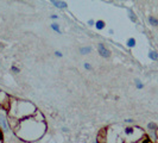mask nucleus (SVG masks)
<instances>
[{"instance_id": "1", "label": "nucleus", "mask_w": 158, "mask_h": 143, "mask_svg": "<svg viewBox=\"0 0 158 143\" xmlns=\"http://www.w3.org/2000/svg\"><path fill=\"white\" fill-rule=\"evenodd\" d=\"M13 130L19 140L25 142H33L43 137L47 131V124L45 122H38L33 117H29L20 120Z\"/></svg>"}, {"instance_id": "2", "label": "nucleus", "mask_w": 158, "mask_h": 143, "mask_svg": "<svg viewBox=\"0 0 158 143\" xmlns=\"http://www.w3.org/2000/svg\"><path fill=\"white\" fill-rule=\"evenodd\" d=\"M36 111H37L36 106L30 102L17 100V99L12 98L10 109H8V118L16 119V120L20 122L25 118L32 117Z\"/></svg>"}, {"instance_id": "3", "label": "nucleus", "mask_w": 158, "mask_h": 143, "mask_svg": "<svg viewBox=\"0 0 158 143\" xmlns=\"http://www.w3.org/2000/svg\"><path fill=\"white\" fill-rule=\"evenodd\" d=\"M11 100H12V98L7 93H5L4 91H0V109L1 110H5V111L8 112Z\"/></svg>"}, {"instance_id": "4", "label": "nucleus", "mask_w": 158, "mask_h": 143, "mask_svg": "<svg viewBox=\"0 0 158 143\" xmlns=\"http://www.w3.org/2000/svg\"><path fill=\"white\" fill-rule=\"evenodd\" d=\"M0 128L4 131H7L10 129V124H8V116H6L5 113L0 112Z\"/></svg>"}, {"instance_id": "5", "label": "nucleus", "mask_w": 158, "mask_h": 143, "mask_svg": "<svg viewBox=\"0 0 158 143\" xmlns=\"http://www.w3.org/2000/svg\"><path fill=\"white\" fill-rule=\"evenodd\" d=\"M98 51H99L100 56H102L105 58L111 57V51L106 48V46H105L103 43H99V44H98Z\"/></svg>"}, {"instance_id": "6", "label": "nucleus", "mask_w": 158, "mask_h": 143, "mask_svg": "<svg viewBox=\"0 0 158 143\" xmlns=\"http://www.w3.org/2000/svg\"><path fill=\"white\" fill-rule=\"evenodd\" d=\"M51 4L57 8H67V6H68L65 1H57V0H52Z\"/></svg>"}, {"instance_id": "7", "label": "nucleus", "mask_w": 158, "mask_h": 143, "mask_svg": "<svg viewBox=\"0 0 158 143\" xmlns=\"http://www.w3.org/2000/svg\"><path fill=\"white\" fill-rule=\"evenodd\" d=\"M105 26H106V23H105L103 20H96V22H95V29H96L98 31L103 30Z\"/></svg>"}, {"instance_id": "8", "label": "nucleus", "mask_w": 158, "mask_h": 143, "mask_svg": "<svg viewBox=\"0 0 158 143\" xmlns=\"http://www.w3.org/2000/svg\"><path fill=\"white\" fill-rule=\"evenodd\" d=\"M79 51L82 55H88L89 53H92V47H80Z\"/></svg>"}, {"instance_id": "9", "label": "nucleus", "mask_w": 158, "mask_h": 143, "mask_svg": "<svg viewBox=\"0 0 158 143\" xmlns=\"http://www.w3.org/2000/svg\"><path fill=\"white\" fill-rule=\"evenodd\" d=\"M50 28L54 30V31L56 32V33H62V30H61V28H60V24H57V23H52L51 25H50Z\"/></svg>"}, {"instance_id": "10", "label": "nucleus", "mask_w": 158, "mask_h": 143, "mask_svg": "<svg viewBox=\"0 0 158 143\" xmlns=\"http://www.w3.org/2000/svg\"><path fill=\"white\" fill-rule=\"evenodd\" d=\"M149 57H150L152 61H157L158 60V53L156 50H150L149 51Z\"/></svg>"}, {"instance_id": "11", "label": "nucleus", "mask_w": 158, "mask_h": 143, "mask_svg": "<svg viewBox=\"0 0 158 143\" xmlns=\"http://www.w3.org/2000/svg\"><path fill=\"white\" fill-rule=\"evenodd\" d=\"M135 44H137V41H135V38H133V37H131V38H128L126 42V46L128 48H135Z\"/></svg>"}, {"instance_id": "12", "label": "nucleus", "mask_w": 158, "mask_h": 143, "mask_svg": "<svg viewBox=\"0 0 158 143\" xmlns=\"http://www.w3.org/2000/svg\"><path fill=\"white\" fill-rule=\"evenodd\" d=\"M127 12H128V18H130L133 23H135V22H137V17H135V12H133L131 8H128V10H127Z\"/></svg>"}, {"instance_id": "13", "label": "nucleus", "mask_w": 158, "mask_h": 143, "mask_svg": "<svg viewBox=\"0 0 158 143\" xmlns=\"http://www.w3.org/2000/svg\"><path fill=\"white\" fill-rule=\"evenodd\" d=\"M148 129H149L150 131H152V132H156V130L158 129V127H157V124H156V123L151 122V123L148 124Z\"/></svg>"}, {"instance_id": "14", "label": "nucleus", "mask_w": 158, "mask_h": 143, "mask_svg": "<svg viewBox=\"0 0 158 143\" xmlns=\"http://www.w3.org/2000/svg\"><path fill=\"white\" fill-rule=\"evenodd\" d=\"M149 23H150L151 25H153V26H157V25H158V19L156 18V17L150 16V17H149Z\"/></svg>"}, {"instance_id": "15", "label": "nucleus", "mask_w": 158, "mask_h": 143, "mask_svg": "<svg viewBox=\"0 0 158 143\" xmlns=\"http://www.w3.org/2000/svg\"><path fill=\"white\" fill-rule=\"evenodd\" d=\"M135 87L138 88V89H142V88L144 87V85H143V82H142V81H140V80H139V79H135Z\"/></svg>"}, {"instance_id": "16", "label": "nucleus", "mask_w": 158, "mask_h": 143, "mask_svg": "<svg viewBox=\"0 0 158 143\" xmlns=\"http://www.w3.org/2000/svg\"><path fill=\"white\" fill-rule=\"evenodd\" d=\"M83 67H85V69H87V71H92V66H90V63H88V62H85V63H83Z\"/></svg>"}, {"instance_id": "17", "label": "nucleus", "mask_w": 158, "mask_h": 143, "mask_svg": "<svg viewBox=\"0 0 158 143\" xmlns=\"http://www.w3.org/2000/svg\"><path fill=\"white\" fill-rule=\"evenodd\" d=\"M11 71L13 72V73H19V68L16 67V66H12V67H11Z\"/></svg>"}, {"instance_id": "18", "label": "nucleus", "mask_w": 158, "mask_h": 143, "mask_svg": "<svg viewBox=\"0 0 158 143\" xmlns=\"http://www.w3.org/2000/svg\"><path fill=\"white\" fill-rule=\"evenodd\" d=\"M88 25H89V26H95V22L94 20H93V19H89V20H88Z\"/></svg>"}, {"instance_id": "19", "label": "nucleus", "mask_w": 158, "mask_h": 143, "mask_svg": "<svg viewBox=\"0 0 158 143\" xmlns=\"http://www.w3.org/2000/svg\"><path fill=\"white\" fill-rule=\"evenodd\" d=\"M55 56H57V57H62L63 54H62L61 51H58V50H57V51H55Z\"/></svg>"}, {"instance_id": "20", "label": "nucleus", "mask_w": 158, "mask_h": 143, "mask_svg": "<svg viewBox=\"0 0 158 143\" xmlns=\"http://www.w3.org/2000/svg\"><path fill=\"white\" fill-rule=\"evenodd\" d=\"M125 123H127V124H132V123H133V119H131V118L125 119Z\"/></svg>"}, {"instance_id": "21", "label": "nucleus", "mask_w": 158, "mask_h": 143, "mask_svg": "<svg viewBox=\"0 0 158 143\" xmlns=\"http://www.w3.org/2000/svg\"><path fill=\"white\" fill-rule=\"evenodd\" d=\"M50 18H51V19H58V16H57V15H52Z\"/></svg>"}, {"instance_id": "22", "label": "nucleus", "mask_w": 158, "mask_h": 143, "mask_svg": "<svg viewBox=\"0 0 158 143\" xmlns=\"http://www.w3.org/2000/svg\"><path fill=\"white\" fill-rule=\"evenodd\" d=\"M62 130H63L64 132H68V131H69V130H68V129H67V128H62Z\"/></svg>"}, {"instance_id": "23", "label": "nucleus", "mask_w": 158, "mask_h": 143, "mask_svg": "<svg viewBox=\"0 0 158 143\" xmlns=\"http://www.w3.org/2000/svg\"><path fill=\"white\" fill-rule=\"evenodd\" d=\"M0 143H1V137H0Z\"/></svg>"}, {"instance_id": "24", "label": "nucleus", "mask_w": 158, "mask_h": 143, "mask_svg": "<svg viewBox=\"0 0 158 143\" xmlns=\"http://www.w3.org/2000/svg\"><path fill=\"white\" fill-rule=\"evenodd\" d=\"M93 143H98V142H96V141H94V142H93Z\"/></svg>"}]
</instances>
